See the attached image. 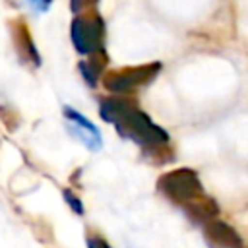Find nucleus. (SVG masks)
Segmentation results:
<instances>
[{"label":"nucleus","instance_id":"obj_1","mask_svg":"<svg viewBox=\"0 0 248 248\" xmlns=\"http://www.w3.org/2000/svg\"><path fill=\"white\" fill-rule=\"evenodd\" d=\"M101 116H103V120L114 124L122 138H128L136 143L159 145L169 140V136L163 128L155 126L145 112L138 110L128 101H122V99L105 101L101 105Z\"/></svg>","mask_w":248,"mask_h":248},{"label":"nucleus","instance_id":"obj_2","mask_svg":"<svg viewBox=\"0 0 248 248\" xmlns=\"http://www.w3.org/2000/svg\"><path fill=\"white\" fill-rule=\"evenodd\" d=\"M159 190L176 202H192L203 194L198 174L190 169H176L161 176Z\"/></svg>","mask_w":248,"mask_h":248},{"label":"nucleus","instance_id":"obj_3","mask_svg":"<svg viewBox=\"0 0 248 248\" xmlns=\"http://www.w3.org/2000/svg\"><path fill=\"white\" fill-rule=\"evenodd\" d=\"M72 41L79 54L95 52L103 41V21L99 17H76L72 23Z\"/></svg>","mask_w":248,"mask_h":248},{"label":"nucleus","instance_id":"obj_4","mask_svg":"<svg viewBox=\"0 0 248 248\" xmlns=\"http://www.w3.org/2000/svg\"><path fill=\"white\" fill-rule=\"evenodd\" d=\"M159 64H147V66H140V68H126L122 72H116V74H110L107 79H105V85L108 91H114V93H126V91H132L143 83H149L157 72H159Z\"/></svg>","mask_w":248,"mask_h":248},{"label":"nucleus","instance_id":"obj_5","mask_svg":"<svg viewBox=\"0 0 248 248\" xmlns=\"http://www.w3.org/2000/svg\"><path fill=\"white\" fill-rule=\"evenodd\" d=\"M64 114H66V118H68L70 122H74V124H68L70 130H72V134H74L78 140H81V141L87 145V149L99 151L101 145H103V138H101L97 126H95L93 122H89L83 114H79L78 110H74V108H70V107L64 108Z\"/></svg>","mask_w":248,"mask_h":248},{"label":"nucleus","instance_id":"obj_6","mask_svg":"<svg viewBox=\"0 0 248 248\" xmlns=\"http://www.w3.org/2000/svg\"><path fill=\"white\" fill-rule=\"evenodd\" d=\"M205 232H207V238L211 242H215V244H219L223 248H240L238 234L227 223H219V221L209 223L207 229H205Z\"/></svg>","mask_w":248,"mask_h":248},{"label":"nucleus","instance_id":"obj_7","mask_svg":"<svg viewBox=\"0 0 248 248\" xmlns=\"http://www.w3.org/2000/svg\"><path fill=\"white\" fill-rule=\"evenodd\" d=\"M79 72H81V76L85 78V81L89 85H95L97 83V78H99V72H101V66L95 64L93 60L91 62L89 60H81L79 62Z\"/></svg>","mask_w":248,"mask_h":248},{"label":"nucleus","instance_id":"obj_8","mask_svg":"<svg viewBox=\"0 0 248 248\" xmlns=\"http://www.w3.org/2000/svg\"><path fill=\"white\" fill-rule=\"evenodd\" d=\"M64 198H66V202L72 205V209L76 211V213H83V207H81V202L78 200V198H74V194L70 192V190H64Z\"/></svg>","mask_w":248,"mask_h":248},{"label":"nucleus","instance_id":"obj_9","mask_svg":"<svg viewBox=\"0 0 248 248\" xmlns=\"http://www.w3.org/2000/svg\"><path fill=\"white\" fill-rule=\"evenodd\" d=\"M87 248H110V246L99 236H89L87 238Z\"/></svg>","mask_w":248,"mask_h":248},{"label":"nucleus","instance_id":"obj_10","mask_svg":"<svg viewBox=\"0 0 248 248\" xmlns=\"http://www.w3.org/2000/svg\"><path fill=\"white\" fill-rule=\"evenodd\" d=\"M37 12H46L48 6H50V0H27Z\"/></svg>","mask_w":248,"mask_h":248},{"label":"nucleus","instance_id":"obj_11","mask_svg":"<svg viewBox=\"0 0 248 248\" xmlns=\"http://www.w3.org/2000/svg\"><path fill=\"white\" fill-rule=\"evenodd\" d=\"M91 0H70V4H72V10L74 12H78V10H81L85 4H89Z\"/></svg>","mask_w":248,"mask_h":248}]
</instances>
